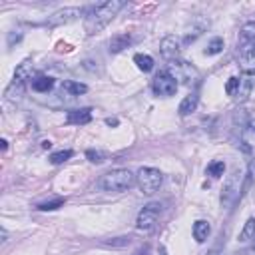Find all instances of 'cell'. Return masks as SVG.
Listing matches in <instances>:
<instances>
[{
  "mask_svg": "<svg viewBox=\"0 0 255 255\" xmlns=\"http://www.w3.org/2000/svg\"><path fill=\"white\" fill-rule=\"evenodd\" d=\"M124 6H126L124 0H108V2H102V4L94 6L92 12L86 16V22H84L86 32L88 34H98L100 30H104Z\"/></svg>",
  "mask_w": 255,
  "mask_h": 255,
  "instance_id": "obj_1",
  "label": "cell"
},
{
  "mask_svg": "<svg viewBox=\"0 0 255 255\" xmlns=\"http://www.w3.org/2000/svg\"><path fill=\"white\" fill-rule=\"evenodd\" d=\"M134 183H136V176L126 168L112 170L102 178V187L106 191H128Z\"/></svg>",
  "mask_w": 255,
  "mask_h": 255,
  "instance_id": "obj_2",
  "label": "cell"
},
{
  "mask_svg": "<svg viewBox=\"0 0 255 255\" xmlns=\"http://www.w3.org/2000/svg\"><path fill=\"white\" fill-rule=\"evenodd\" d=\"M178 84H195L199 80V72L195 66H191L189 62H183V60H172L168 64V70H166Z\"/></svg>",
  "mask_w": 255,
  "mask_h": 255,
  "instance_id": "obj_3",
  "label": "cell"
},
{
  "mask_svg": "<svg viewBox=\"0 0 255 255\" xmlns=\"http://www.w3.org/2000/svg\"><path fill=\"white\" fill-rule=\"evenodd\" d=\"M136 182H138V187H140L142 193L151 195V193H156V191L162 187L164 176H162V172L156 170V168H142V170L136 174Z\"/></svg>",
  "mask_w": 255,
  "mask_h": 255,
  "instance_id": "obj_4",
  "label": "cell"
},
{
  "mask_svg": "<svg viewBox=\"0 0 255 255\" xmlns=\"http://www.w3.org/2000/svg\"><path fill=\"white\" fill-rule=\"evenodd\" d=\"M241 183H243V174H241L239 170H235V172L229 176V180L225 182L223 191H221V203H223V208H231L233 203L239 199L241 189H243Z\"/></svg>",
  "mask_w": 255,
  "mask_h": 255,
  "instance_id": "obj_5",
  "label": "cell"
},
{
  "mask_svg": "<svg viewBox=\"0 0 255 255\" xmlns=\"http://www.w3.org/2000/svg\"><path fill=\"white\" fill-rule=\"evenodd\" d=\"M162 212V206L160 203H147V206L140 212L138 219H136V227L140 231H151L158 223V216Z\"/></svg>",
  "mask_w": 255,
  "mask_h": 255,
  "instance_id": "obj_6",
  "label": "cell"
},
{
  "mask_svg": "<svg viewBox=\"0 0 255 255\" xmlns=\"http://www.w3.org/2000/svg\"><path fill=\"white\" fill-rule=\"evenodd\" d=\"M151 90H154V94H156V96L168 98V96H174V94H176V90H178V82H176L168 72H160V74L154 78Z\"/></svg>",
  "mask_w": 255,
  "mask_h": 255,
  "instance_id": "obj_7",
  "label": "cell"
},
{
  "mask_svg": "<svg viewBox=\"0 0 255 255\" xmlns=\"http://www.w3.org/2000/svg\"><path fill=\"white\" fill-rule=\"evenodd\" d=\"M84 14L82 8H76V6H70V8H62V10H56L52 16L46 20L48 26H62V24H70L74 20H78L80 16Z\"/></svg>",
  "mask_w": 255,
  "mask_h": 255,
  "instance_id": "obj_8",
  "label": "cell"
},
{
  "mask_svg": "<svg viewBox=\"0 0 255 255\" xmlns=\"http://www.w3.org/2000/svg\"><path fill=\"white\" fill-rule=\"evenodd\" d=\"M180 50H182V40H180L178 36H166V38L160 42V52H162V56L168 58L170 62H172V60H178Z\"/></svg>",
  "mask_w": 255,
  "mask_h": 255,
  "instance_id": "obj_9",
  "label": "cell"
},
{
  "mask_svg": "<svg viewBox=\"0 0 255 255\" xmlns=\"http://www.w3.org/2000/svg\"><path fill=\"white\" fill-rule=\"evenodd\" d=\"M239 62L245 72H255V44L239 46Z\"/></svg>",
  "mask_w": 255,
  "mask_h": 255,
  "instance_id": "obj_10",
  "label": "cell"
},
{
  "mask_svg": "<svg viewBox=\"0 0 255 255\" xmlns=\"http://www.w3.org/2000/svg\"><path fill=\"white\" fill-rule=\"evenodd\" d=\"M66 122L74 124V126H86L92 122V110L90 108H80V110H72L66 114Z\"/></svg>",
  "mask_w": 255,
  "mask_h": 255,
  "instance_id": "obj_11",
  "label": "cell"
},
{
  "mask_svg": "<svg viewBox=\"0 0 255 255\" xmlns=\"http://www.w3.org/2000/svg\"><path fill=\"white\" fill-rule=\"evenodd\" d=\"M24 90H26V82L14 76V80H12V82H10V86L6 88L4 96H6V100H8V102H16V100H20V98L24 96Z\"/></svg>",
  "mask_w": 255,
  "mask_h": 255,
  "instance_id": "obj_12",
  "label": "cell"
},
{
  "mask_svg": "<svg viewBox=\"0 0 255 255\" xmlns=\"http://www.w3.org/2000/svg\"><path fill=\"white\" fill-rule=\"evenodd\" d=\"M30 86H32V90H34V92H40V94H44V92H50V90H52V86H54V80L50 78V76L38 74V76H34V78L30 80Z\"/></svg>",
  "mask_w": 255,
  "mask_h": 255,
  "instance_id": "obj_13",
  "label": "cell"
},
{
  "mask_svg": "<svg viewBox=\"0 0 255 255\" xmlns=\"http://www.w3.org/2000/svg\"><path fill=\"white\" fill-rule=\"evenodd\" d=\"M210 233H212V225L206 219H199V221L193 223V237H195L197 243H203L210 237Z\"/></svg>",
  "mask_w": 255,
  "mask_h": 255,
  "instance_id": "obj_14",
  "label": "cell"
},
{
  "mask_svg": "<svg viewBox=\"0 0 255 255\" xmlns=\"http://www.w3.org/2000/svg\"><path fill=\"white\" fill-rule=\"evenodd\" d=\"M130 44H132V36L130 34H116L110 40V52L118 54V52H122L124 48H128Z\"/></svg>",
  "mask_w": 255,
  "mask_h": 255,
  "instance_id": "obj_15",
  "label": "cell"
},
{
  "mask_svg": "<svg viewBox=\"0 0 255 255\" xmlns=\"http://www.w3.org/2000/svg\"><path fill=\"white\" fill-rule=\"evenodd\" d=\"M197 102H199L197 94H189V96H185V98L182 100L180 108H178L180 116H189L191 112H195V108H197Z\"/></svg>",
  "mask_w": 255,
  "mask_h": 255,
  "instance_id": "obj_16",
  "label": "cell"
},
{
  "mask_svg": "<svg viewBox=\"0 0 255 255\" xmlns=\"http://www.w3.org/2000/svg\"><path fill=\"white\" fill-rule=\"evenodd\" d=\"M62 92H66L68 96H80V94L88 92V86L80 84V82H74V80H64L62 82Z\"/></svg>",
  "mask_w": 255,
  "mask_h": 255,
  "instance_id": "obj_17",
  "label": "cell"
},
{
  "mask_svg": "<svg viewBox=\"0 0 255 255\" xmlns=\"http://www.w3.org/2000/svg\"><path fill=\"white\" fill-rule=\"evenodd\" d=\"M134 62H136V66L142 72H151V70H154V58L147 56V54H136L134 56Z\"/></svg>",
  "mask_w": 255,
  "mask_h": 255,
  "instance_id": "obj_18",
  "label": "cell"
},
{
  "mask_svg": "<svg viewBox=\"0 0 255 255\" xmlns=\"http://www.w3.org/2000/svg\"><path fill=\"white\" fill-rule=\"evenodd\" d=\"M255 44V22H247L241 28V44Z\"/></svg>",
  "mask_w": 255,
  "mask_h": 255,
  "instance_id": "obj_19",
  "label": "cell"
},
{
  "mask_svg": "<svg viewBox=\"0 0 255 255\" xmlns=\"http://www.w3.org/2000/svg\"><path fill=\"white\" fill-rule=\"evenodd\" d=\"M253 237H255V218H249L245 227H243V231L239 233V241H249Z\"/></svg>",
  "mask_w": 255,
  "mask_h": 255,
  "instance_id": "obj_20",
  "label": "cell"
},
{
  "mask_svg": "<svg viewBox=\"0 0 255 255\" xmlns=\"http://www.w3.org/2000/svg\"><path fill=\"white\" fill-rule=\"evenodd\" d=\"M64 203H66V199H64V197H58V199H52V201L40 203L38 210H40V212H54V210H58V208H64Z\"/></svg>",
  "mask_w": 255,
  "mask_h": 255,
  "instance_id": "obj_21",
  "label": "cell"
},
{
  "mask_svg": "<svg viewBox=\"0 0 255 255\" xmlns=\"http://www.w3.org/2000/svg\"><path fill=\"white\" fill-rule=\"evenodd\" d=\"M72 158V149H62V151H56V154L50 156V164H54V166H60L64 162H68Z\"/></svg>",
  "mask_w": 255,
  "mask_h": 255,
  "instance_id": "obj_22",
  "label": "cell"
},
{
  "mask_svg": "<svg viewBox=\"0 0 255 255\" xmlns=\"http://www.w3.org/2000/svg\"><path fill=\"white\" fill-rule=\"evenodd\" d=\"M223 38H214L210 44H208V48H206V54L208 56H216V54H219L221 50H223Z\"/></svg>",
  "mask_w": 255,
  "mask_h": 255,
  "instance_id": "obj_23",
  "label": "cell"
},
{
  "mask_svg": "<svg viewBox=\"0 0 255 255\" xmlns=\"http://www.w3.org/2000/svg\"><path fill=\"white\" fill-rule=\"evenodd\" d=\"M249 94H251V80H245V78H241V86H239V90H237V96H235V100H239V102H245V100L249 98Z\"/></svg>",
  "mask_w": 255,
  "mask_h": 255,
  "instance_id": "obj_24",
  "label": "cell"
},
{
  "mask_svg": "<svg viewBox=\"0 0 255 255\" xmlns=\"http://www.w3.org/2000/svg\"><path fill=\"white\" fill-rule=\"evenodd\" d=\"M223 172H225V164H223L221 160H216V162H212V164L208 166V174H210L212 178H221Z\"/></svg>",
  "mask_w": 255,
  "mask_h": 255,
  "instance_id": "obj_25",
  "label": "cell"
},
{
  "mask_svg": "<svg viewBox=\"0 0 255 255\" xmlns=\"http://www.w3.org/2000/svg\"><path fill=\"white\" fill-rule=\"evenodd\" d=\"M239 86H241V78H237V76H231L229 80H227V84H225V92L229 94V96H237V90H239Z\"/></svg>",
  "mask_w": 255,
  "mask_h": 255,
  "instance_id": "obj_26",
  "label": "cell"
},
{
  "mask_svg": "<svg viewBox=\"0 0 255 255\" xmlns=\"http://www.w3.org/2000/svg\"><path fill=\"white\" fill-rule=\"evenodd\" d=\"M247 178H245V183H243V189H241V193H247V189L251 187V183L255 182V160H251V164H249V170H247V174H245Z\"/></svg>",
  "mask_w": 255,
  "mask_h": 255,
  "instance_id": "obj_27",
  "label": "cell"
},
{
  "mask_svg": "<svg viewBox=\"0 0 255 255\" xmlns=\"http://www.w3.org/2000/svg\"><path fill=\"white\" fill-rule=\"evenodd\" d=\"M130 241H132V237H130V235H124V237L106 239L104 245H108V247H126V245H130Z\"/></svg>",
  "mask_w": 255,
  "mask_h": 255,
  "instance_id": "obj_28",
  "label": "cell"
},
{
  "mask_svg": "<svg viewBox=\"0 0 255 255\" xmlns=\"http://www.w3.org/2000/svg\"><path fill=\"white\" fill-rule=\"evenodd\" d=\"M86 158L92 162V164H102V162H104V151H100V149H88L86 151Z\"/></svg>",
  "mask_w": 255,
  "mask_h": 255,
  "instance_id": "obj_29",
  "label": "cell"
},
{
  "mask_svg": "<svg viewBox=\"0 0 255 255\" xmlns=\"http://www.w3.org/2000/svg\"><path fill=\"white\" fill-rule=\"evenodd\" d=\"M20 40H22L20 32H10L8 34V46H14V42H20Z\"/></svg>",
  "mask_w": 255,
  "mask_h": 255,
  "instance_id": "obj_30",
  "label": "cell"
},
{
  "mask_svg": "<svg viewBox=\"0 0 255 255\" xmlns=\"http://www.w3.org/2000/svg\"><path fill=\"white\" fill-rule=\"evenodd\" d=\"M134 255H149V247H147V245H144V247H140Z\"/></svg>",
  "mask_w": 255,
  "mask_h": 255,
  "instance_id": "obj_31",
  "label": "cell"
},
{
  "mask_svg": "<svg viewBox=\"0 0 255 255\" xmlns=\"http://www.w3.org/2000/svg\"><path fill=\"white\" fill-rule=\"evenodd\" d=\"M68 50H70V44H64V42L58 44V52H68Z\"/></svg>",
  "mask_w": 255,
  "mask_h": 255,
  "instance_id": "obj_32",
  "label": "cell"
},
{
  "mask_svg": "<svg viewBox=\"0 0 255 255\" xmlns=\"http://www.w3.org/2000/svg\"><path fill=\"white\" fill-rule=\"evenodd\" d=\"M106 124H108V126H118V120H116V118H108Z\"/></svg>",
  "mask_w": 255,
  "mask_h": 255,
  "instance_id": "obj_33",
  "label": "cell"
},
{
  "mask_svg": "<svg viewBox=\"0 0 255 255\" xmlns=\"http://www.w3.org/2000/svg\"><path fill=\"white\" fill-rule=\"evenodd\" d=\"M247 128H249V130H251L253 134H255V120H251V122H247Z\"/></svg>",
  "mask_w": 255,
  "mask_h": 255,
  "instance_id": "obj_34",
  "label": "cell"
},
{
  "mask_svg": "<svg viewBox=\"0 0 255 255\" xmlns=\"http://www.w3.org/2000/svg\"><path fill=\"white\" fill-rule=\"evenodd\" d=\"M0 147L6 149V147H8V142H6V140H2V142H0Z\"/></svg>",
  "mask_w": 255,
  "mask_h": 255,
  "instance_id": "obj_35",
  "label": "cell"
},
{
  "mask_svg": "<svg viewBox=\"0 0 255 255\" xmlns=\"http://www.w3.org/2000/svg\"><path fill=\"white\" fill-rule=\"evenodd\" d=\"M50 146H52V144H50V142H42V147H44V149H48Z\"/></svg>",
  "mask_w": 255,
  "mask_h": 255,
  "instance_id": "obj_36",
  "label": "cell"
},
{
  "mask_svg": "<svg viewBox=\"0 0 255 255\" xmlns=\"http://www.w3.org/2000/svg\"><path fill=\"white\" fill-rule=\"evenodd\" d=\"M160 255H166V247H164V245L160 247Z\"/></svg>",
  "mask_w": 255,
  "mask_h": 255,
  "instance_id": "obj_37",
  "label": "cell"
},
{
  "mask_svg": "<svg viewBox=\"0 0 255 255\" xmlns=\"http://www.w3.org/2000/svg\"><path fill=\"white\" fill-rule=\"evenodd\" d=\"M253 239H255V237H253Z\"/></svg>",
  "mask_w": 255,
  "mask_h": 255,
  "instance_id": "obj_38",
  "label": "cell"
}]
</instances>
